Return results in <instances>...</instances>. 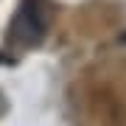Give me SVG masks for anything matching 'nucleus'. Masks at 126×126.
I'll return each mask as SVG.
<instances>
[{
    "label": "nucleus",
    "instance_id": "f257e3e1",
    "mask_svg": "<svg viewBox=\"0 0 126 126\" xmlns=\"http://www.w3.org/2000/svg\"><path fill=\"white\" fill-rule=\"evenodd\" d=\"M45 31H48V11L42 0H23L9 25V36L23 45H36L42 42Z\"/></svg>",
    "mask_w": 126,
    "mask_h": 126
},
{
    "label": "nucleus",
    "instance_id": "f03ea898",
    "mask_svg": "<svg viewBox=\"0 0 126 126\" xmlns=\"http://www.w3.org/2000/svg\"><path fill=\"white\" fill-rule=\"evenodd\" d=\"M90 112L98 126H126V98L112 87H95L90 93Z\"/></svg>",
    "mask_w": 126,
    "mask_h": 126
},
{
    "label": "nucleus",
    "instance_id": "7ed1b4c3",
    "mask_svg": "<svg viewBox=\"0 0 126 126\" xmlns=\"http://www.w3.org/2000/svg\"><path fill=\"white\" fill-rule=\"evenodd\" d=\"M123 42H126V34H123Z\"/></svg>",
    "mask_w": 126,
    "mask_h": 126
}]
</instances>
